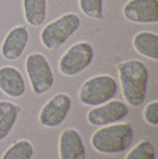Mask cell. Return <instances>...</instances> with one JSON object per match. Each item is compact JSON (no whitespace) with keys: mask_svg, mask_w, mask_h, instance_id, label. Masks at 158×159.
<instances>
[{"mask_svg":"<svg viewBox=\"0 0 158 159\" xmlns=\"http://www.w3.org/2000/svg\"><path fill=\"white\" fill-rule=\"evenodd\" d=\"M94 48L89 42H77L62 55L58 62L59 73L72 77L85 71L93 63Z\"/></svg>","mask_w":158,"mask_h":159,"instance_id":"obj_6","label":"cell"},{"mask_svg":"<svg viewBox=\"0 0 158 159\" xmlns=\"http://www.w3.org/2000/svg\"><path fill=\"white\" fill-rule=\"evenodd\" d=\"M128 112L130 108L125 102L112 99L104 105L93 107L87 114V121L92 126H107L120 122L128 115Z\"/></svg>","mask_w":158,"mask_h":159,"instance_id":"obj_8","label":"cell"},{"mask_svg":"<svg viewBox=\"0 0 158 159\" xmlns=\"http://www.w3.org/2000/svg\"><path fill=\"white\" fill-rule=\"evenodd\" d=\"M133 140V128L128 122H117L100 127L91 138L92 147L99 153L117 154L127 150Z\"/></svg>","mask_w":158,"mask_h":159,"instance_id":"obj_2","label":"cell"},{"mask_svg":"<svg viewBox=\"0 0 158 159\" xmlns=\"http://www.w3.org/2000/svg\"><path fill=\"white\" fill-rule=\"evenodd\" d=\"M72 98L68 94H56L50 100H48V102L42 107L38 120L44 127L48 128L57 127L66 121L67 116L72 109Z\"/></svg>","mask_w":158,"mask_h":159,"instance_id":"obj_7","label":"cell"},{"mask_svg":"<svg viewBox=\"0 0 158 159\" xmlns=\"http://www.w3.org/2000/svg\"><path fill=\"white\" fill-rule=\"evenodd\" d=\"M25 70L35 94L42 95L53 88L55 76L49 61L43 53H30L25 61Z\"/></svg>","mask_w":158,"mask_h":159,"instance_id":"obj_5","label":"cell"},{"mask_svg":"<svg viewBox=\"0 0 158 159\" xmlns=\"http://www.w3.org/2000/svg\"><path fill=\"white\" fill-rule=\"evenodd\" d=\"M33 153L35 148L29 140L21 139L10 146L1 159H31Z\"/></svg>","mask_w":158,"mask_h":159,"instance_id":"obj_16","label":"cell"},{"mask_svg":"<svg viewBox=\"0 0 158 159\" xmlns=\"http://www.w3.org/2000/svg\"><path fill=\"white\" fill-rule=\"evenodd\" d=\"M29 39L30 33L25 26L19 25L12 27L1 44V56L8 61L18 60L27 47Z\"/></svg>","mask_w":158,"mask_h":159,"instance_id":"obj_11","label":"cell"},{"mask_svg":"<svg viewBox=\"0 0 158 159\" xmlns=\"http://www.w3.org/2000/svg\"><path fill=\"white\" fill-rule=\"evenodd\" d=\"M143 116L146 124L153 127L158 126V101L155 100L145 106L143 111Z\"/></svg>","mask_w":158,"mask_h":159,"instance_id":"obj_19","label":"cell"},{"mask_svg":"<svg viewBox=\"0 0 158 159\" xmlns=\"http://www.w3.org/2000/svg\"><path fill=\"white\" fill-rule=\"evenodd\" d=\"M123 96L126 103L139 107L144 103L149 84V70L144 62L128 60L118 66Z\"/></svg>","mask_w":158,"mask_h":159,"instance_id":"obj_1","label":"cell"},{"mask_svg":"<svg viewBox=\"0 0 158 159\" xmlns=\"http://www.w3.org/2000/svg\"><path fill=\"white\" fill-rule=\"evenodd\" d=\"M59 159H86V146L76 128L63 129L58 139Z\"/></svg>","mask_w":158,"mask_h":159,"instance_id":"obj_10","label":"cell"},{"mask_svg":"<svg viewBox=\"0 0 158 159\" xmlns=\"http://www.w3.org/2000/svg\"><path fill=\"white\" fill-rule=\"evenodd\" d=\"M21 108L11 101H0V141L6 139L16 125Z\"/></svg>","mask_w":158,"mask_h":159,"instance_id":"obj_14","label":"cell"},{"mask_svg":"<svg viewBox=\"0 0 158 159\" xmlns=\"http://www.w3.org/2000/svg\"><path fill=\"white\" fill-rule=\"evenodd\" d=\"M0 90L7 96L19 99L26 92L23 74L14 66H5L0 68Z\"/></svg>","mask_w":158,"mask_h":159,"instance_id":"obj_12","label":"cell"},{"mask_svg":"<svg viewBox=\"0 0 158 159\" xmlns=\"http://www.w3.org/2000/svg\"><path fill=\"white\" fill-rule=\"evenodd\" d=\"M80 26L81 18L79 14L74 12L64 13L42 29L40 34V43L50 51L58 50L72 34L79 31Z\"/></svg>","mask_w":158,"mask_h":159,"instance_id":"obj_3","label":"cell"},{"mask_svg":"<svg viewBox=\"0 0 158 159\" xmlns=\"http://www.w3.org/2000/svg\"><path fill=\"white\" fill-rule=\"evenodd\" d=\"M132 45L136 52L143 57L150 58L152 61L158 60V34L151 31H140L136 33Z\"/></svg>","mask_w":158,"mask_h":159,"instance_id":"obj_13","label":"cell"},{"mask_svg":"<svg viewBox=\"0 0 158 159\" xmlns=\"http://www.w3.org/2000/svg\"><path fill=\"white\" fill-rule=\"evenodd\" d=\"M79 7L91 19H104V0H79Z\"/></svg>","mask_w":158,"mask_h":159,"instance_id":"obj_17","label":"cell"},{"mask_svg":"<svg viewBox=\"0 0 158 159\" xmlns=\"http://www.w3.org/2000/svg\"><path fill=\"white\" fill-rule=\"evenodd\" d=\"M156 148L151 141L142 140L126 154L125 159H155Z\"/></svg>","mask_w":158,"mask_h":159,"instance_id":"obj_18","label":"cell"},{"mask_svg":"<svg viewBox=\"0 0 158 159\" xmlns=\"http://www.w3.org/2000/svg\"><path fill=\"white\" fill-rule=\"evenodd\" d=\"M118 92V83L109 75H96L82 83L79 90L80 101L88 107H96L112 100Z\"/></svg>","mask_w":158,"mask_h":159,"instance_id":"obj_4","label":"cell"},{"mask_svg":"<svg viewBox=\"0 0 158 159\" xmlns=\"http://www.w3.org/2000/svg\"><path fill=\"white\" fill-rule=\"evenodd\" d=\"M123 16L136 24H157L158 0H128L123 7Z\"/></svg>","mask_w":158,"mask_h":159,"instance_id":"obj_9","label":"cell"},{"mask_svg":"<svg viewBox=\"0 0 158 159\" xmlns=\"http://www.w3.org/2000/svg\"><path fill=\"white\" fill-rule=\"evenodd\" d=\"M23 11L30 26H40L46 19V0H23Z\"/></svg>","mask_w":158,"mask_h":159,"instance_id":"obj_15","label":"cell"}]
</instances>
